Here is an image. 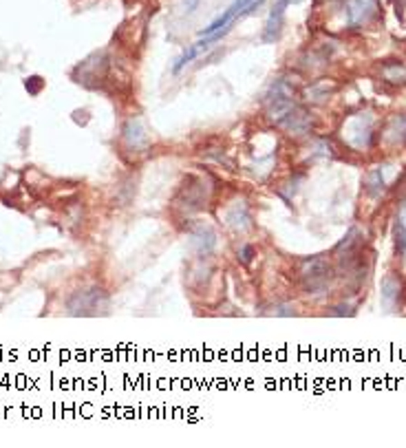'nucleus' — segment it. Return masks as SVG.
Wrapping results in <instances>:
<instances>
[{"instance_id":"1","label":"nucleus","mask_w":406,"mask_h":448,"mask_svg":"<svg viewBox=\"0 0 406 448\" xmlns=\"http://www.w3.org/2000/svg\"><path fill=\"white\" fill-rule=\"evenodd\" d=\"M261 3H263V0H234V3L228 9H225L219 18H214L210 25L201 31V38H210L212 42L221 40L225 33L230 31V27L234 25L236 20L247 16V14H252V11Z\"/></svg>"},{"instance_id":"2","label":"nucleus","mask_w":406,"mask_h":448,"mask_svg":"<svg viewBox=\"0 0 406 448\" xmlns=\"http://www.w3.org/2000/svg\"><path fill=\"white\" fill-rule=\"evenodd\" d=\"M345 14L351 27H365L380 14V0H345Z\"/></svg>"},{"instance_id":"3","label":"nucleus","mask_w":406,"mask_h":448,"mask_svg":"<svg viewBox=\"0 0 406 448\" xmlns=\"http://www.w3.org/2000/svg\"><path fill=\"white\" fill-rule=\"evenodd\" d=\"M302 278L307 292H322L329 285V265L322 259H311L307 267L302 270Z\"/></svg>"},{"instance_id":"4","label":"nucleus","mask_w":406,"mask_h":448,"mask_svg":"<svg viewBox=\"0 0 406 448\" xmlns=\"http://www.w3.org/2000/svg\"><path fill=\"white\" fill-rule=\"evenodd\" d=\"M294 0H278L274 5L272 14H269L267 22H265V31H263V40L265 42H274L280 36V29H283V18H285V11L287 5H291Z\"/></svg>"},{"instance_id":"5","label":"nucleus","mask_w":406,"mask_h":448,"mask_svg":"<svg viewBox=\"0 0 406 448\" xmlns=\"http://www.w3.org/2000/svg\"><path fill=\"white\" fill-rule=\"evenodd\" d=\"M124 135H126V144L135 150H144L148 148V133L142 126V121H128L126 124V130H124Z\"/></svg>"},{"instance_id":"6","label":"nucleus","mask_w":406,"mask_h":448,"mask_svg":"<svg viewBox=\"0 0 406 448\" xmlns=\"http://www.w3.org/2000/svg\"><path fill=\"white\" fill-rule=\"evenodd\" d=\"M99 298H104V294L102 292H97V289H91V292H80L75 296V300H71L69 302V307H71V311L75 309V307H80L82 305V309H77V313H95L97 311V305H99Z\"/></svg>"},{"instance_id":"7","label":"nucleus","mask_w":406,"mask_h":448,"mask_svg":"<svg viewBox=\"0 0 406 448\" xmlns=\"http://www.w3.org/2000/svg\"><path fill=\"white\" fill-rule=\"evenodd\" d=\"M210 44H212L210 38H201L199 42L193 44V47H188L182 55H179V60L175 62V73H179V71H182L184 66H188L190 62H195V60L199 58V55L210 47Z\"/></svg>"},{"instance_id":"8","label":"nucleus","mask_w":406,"mask_h":448,"mask_svg":"<svg viewBox=\"0 0 406 448\" xmlns=\"http://www.w3.org/2000/svg\"><path fill=\"white\" fill-rule=\"evenodd\" d=\"M193 243H195L199 254H208V252H212V248H214L212 243H217V239H214V234L210 230H199L193 237Z\"/></svg>"},{"instance_id":"9","label":"nucleus","mask_w":406,"mask_h":448,"mask_svg":"<svg viewBox=\"0 0 406 448\" xmlns=\"http://www.w3.org/2000/svg\"><path fill=\"white\" fill-rule=\"evenodd\" d=\"M389 142H396V144L406 142V115L393 121V126L389 128Z\"/></svg>"},{"instance_id":"10","label":"nucleus","mask_w":406,"mask_h":448,"mask_svg":"<svg viewBox=\"0 0 406 448\" xmlns=\"http://www.w3.org/2000/svg\"><path fill=\"white\" fill-rule=\"evenodd\" d=\"M398 289H400V285H398L396 278H387L385 289H382V296H385L387 302H393V298H396V294H398Z\"/></svg>"},{"instance_id":"11","label":"nucleus","mask_w":406,"mask_h":448,"mask_svg":"<svg viewBox=\"0 0 406 448\" xmlns=\"http://www.w3.org/2000/svg\"><path fill=\"white\" fill-rule=\"evenodd\" d=\"M42 77H38V75H33V77H29V80L25 82V86H27V91L31 93V95H38V91L42 88Z\"/></svg>"}]
</instances>
